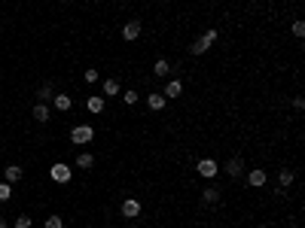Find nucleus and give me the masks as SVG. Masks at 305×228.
I'll use <instances>...</instances> for the list:
<instances>
[{
	"label": "nucleus",
	"instance_id": "19",
	"mask_svg": "<svg viewBox=\"0 0 305 228\" xmlns=\"http://www.w3.org/2000/svg\"><path fill=\"white\" fill-rule=\"evenodd\" d=\"M95 164V158H92V152H80L76 155V167H83V170H89Z\"/></svg>",
	"mask_w": 305,
	"mask_h": 228
},
{
	"label": "nucleus",
	"instance_id": "17",
	"mask_svg": "<svg viewBox=\"0 0 305 228\" xmlns=\"http://www.w3.org/2000/svg\"><path fill=\"white\" fill-rule=\"evenodd\" d=\"M49 116H52V110H49L46 104H37V107H34V119H37V122H49Z\"/></svg>",
	"mask_w": 305,
	"mask_h": 228
},
{
	"label": "nucleus",
	"instance_id": "12",
	"mask_svg": "<svg viewBox=\"0 0 305 228\" xmlns=\"http://www.w3.org/2000/svg\"><path fill=\"white\" fill-rule=\"evenodd\" d=\"M21 174H25V170H21L18 164H6V167H3V177H6L9 186H13V182H18V179H21Z\"/></svg>",
	"mask_w": 305,
	"mask_h": 228
},
{
	"label": "nucleus",
	"instance_id": "7",
	"mask_svg": "<svg viewBox=\"0 0 305 228\" xmlns=\"http://www.w3.org/2000/svg\"><path fill=\"white\" fill-rule=\"evenodd\" d=\"M141 31H144V28H141V18H131V21H128V25H126V28H122V37H126L128 43H134V40H138V37H141Z\"/></svg>",
	"mask_w": 305,
	"mask_h": 228
},
{
	"label": "nucleus",
	"instance_id": "25",
	"mask_svg": "<svg viewBox=\"0 0 305 228\" xmlns=\"http://www.w3.org/2000/svg\"><path fill=\"white\" fill-rule=\"evenodd\" d=\"M122 100H126L128 107H134L138 104V91H122Z\"/></svg>",
	"mask_w": 305,
	"mask_h": 228
},
{
	"label": "nucleus",
	"instance_id": "14",
	"mask_svg": "<svg viewBox=\"0 0 305 228\" xmlns=\"http://www.w3.org/2000/svg\"><path fill=\"white\" fill-rule=\"evenodd\" d=\"M101 91H104L107 98H116L122 88H119V82H116V79H104V82H101Z\"/></svg>",
	"mask_w": 305,
	"mask_h": 228
},
{
	"label": "nucleus",
	"instance_id": "23",
	"mask_svg": "<svg viewBox=\"0 0 305 228\" xmlns=\"http://www.w3.org/2000/svg\"><path fill=\"white\" fill-rule=\"evenodd\" d=\"M83 76H86V82H89V85H95V82H98V79H101V73H98V67H89V70H86Z\"/></svg>",
	"mask_w": 305,
	"mask_h": 228
},
{
	"label": "nucleus",
	"instance_id": "2",
	"mask_svg": "<svg viewBox=\"0 0 305 228\" xmlns=\"http://www.w3.org/2000/svg\"><path fill=\"white\" fill-rule=\"evenodd\" d=\"M71 140H73L76 146L92 143V140H95V128H92V125H76V128L71 131Z\"/></svg>",
	"mask_w": 305,
	"mask_h": 228
},
{
	"label": "nucleus",
	"instance_id": "6",
	"mask_svg": "<svg viewBox=\"0 0 305 228\" xmlns=\"http://www.w3.org/2000/svg\"><path fill=\"white\" fill-rule=\"evenodd\" d=\"M223 170H226L232 179H238V177L244 174V158H229V162L223 164Z\"/></svg>",
	"mask_w": 305,
	"mask_h": 228
},
{
	"label": "nucleus",
	"instance_id": "1",
	"mask_svg": "<svg viewBox=\"0 0 305 228\" xmlns=\"http://www.w3.org/2000/svg\"><path fill=\"white\" fill-rule=\"evenodd\" d=\"M214 43H217V31L211 28V31H205V33H201V37H198L193 46H189V55H205Z\"/></svg>",
	"mask_w": 305,
	"mask_h": 228
},
{
	"label": "nucleus",
	"instance_id": "8",
	"mask_svg": "<svg viewBox=\"0 0 305 228\" xmlns=\"http://www.w3.org/2000/svg\"><path fill=\"white\" fill-rule=\"evenodd\" d=\"M52 104H55V110H58V113H67V110L73 107V98H71V95H64V91H55Z\"/></svg>",
	"mask_w": 305,
	"mask_h": 228
},
{
	"label": "nucleus",
	"instance_id": "4",
	"mask_svg": "<svg viewBox=\"0 0 305 228\" xmlns=\"http://www.w3.org/2000/svg\"><path fill=\"white\" fill-rule=\"evenodd\" d=\"M196 170H198V174L205 177V179H214V177L220 174V164L214 162V158H201V162L196 164Z\"/></svg>",
	"mask_w": 305,
	"mask_h": 228
},
{
	"label": "nucleus",
	"instance_id": "13",
	"mask_svg": "<svg viewBox=\"0 0 305 228\" xmlns=\"http://www.w3.org/2000/svg\"><path fill=\"white\" fill-rule=\"evenodd\" d=\"M86 110H89V113H104V98H101V95H89Z\"/></svg>",
	"mask_w": 305,
	"mask_h": 228
},
{
	"label": "nucleus",
	"instance_id": "22",
	"mask_svg": "<svg viewBox=\"0 0 305 228\" xmlns=\"http://www.w3.org/2000/svg\"><path fill=\"white\" fill-rule=\"evenodd\" d=\"M43 228H64V222H61V216H46V222H43Z\"/></svg>",
	"mask_w": 305,
	"mask_h": 228
},
{
	"label": "nucleus",
	"instance_id": "28",
	"mask_svg": "<svg viewBox=\"0 0 305 228\" xmlns=\"http://www.w3.org/2000/svg\"><path fill=\"white\" fill-rule=\"evenodd\" d=\"M0 228H9V222L3 219V216H0Z\"/></svg>",
	"mask_w": 305,
	"mask_h": 228
},
{
	"label": "nucleus",
	"instance_id": "3",
	"mask_svg": "<svg viewBox=\"0 0 305 228\" xmlns=\"http://www.w3.org/2000/svg\"><path fill=\"white\" fill-rule=\"evenodd\" d=\"M49 177H52V182H71V177H73V167L71 164H52L49 167Z\"/></svg>",
	"mask_w": 305,
	"mask_h": 228
},
{
	"label": "nucleus",
	"instance_id": "5",
	"mask_svg": "<svg viewBox=\"0 0 305 228\" xmlns=\"http://www.w3.org/2000/svg\"><path fill=\"white\" fill-rule=\"evenodd\" d=\"M266 182H269V174L263 167H253L251 174H247V186H251V189H263Z\"/></svg>",
	"mask_w": 305,
	"mask_h": 228
},
{
	"label": "nucleus",
	"instance_id": "18",
	"mask_svg": "<svg viewBox=\"0 0 305 228\" xmlns=\"http://www.w3.org/2000/svg\"><path fill=\"white\" fill-rule=\"evenodd\" d=\"M201 201H205V204H217V201H220V189L208 186L205 192H201Z\"/></svg>",
	"mask_w": 305,
	"mask_h": 228
},
{
	"label": "nucleus",
	"instance_id": "15",
	"mask_svg": "<svg viewBox=\"0 0 305 228\" xmlns=\"http://www.w3.org/2000/svg\"><path fill=\"white\" fill-rule=\"evenodd\" d=\"M293 177H296V174H293L290 167H284V170L278 174V186H281V189H290V186H293Z\"/></svg>",
	"mask_w": 305,
	"mask_h": 228
},
{
	"label": "nucleus",
	"instance_id": "21",
	"mask_svg": "<svg viewBox=\"0 0 305 228\" xmlns=\"http://www.w3.org/2000/svg\"><path fill=\"white\" fill-rule=\"evenodd\" d=\"M13 225H16V228H31V225H34V219H31V216H28V213H18Z\"/></svg>",
	"mask_w": 305,
	"mask_h": 228
},
{
	"label": "nucleus",
	"instance_id": "29",
	"mask_svg": "<svg viewBox=\"0 0 305 228\" xmlns=\"http://www.w3.org/2000/svg\"><path fill=\"white\" fill-rule=\"evenodd\" d=\"M259 228H269V225H259Z\"/></svg>",
	"mask_w": 305,
	"mask_h": 228
},
{
	"label": "nucleus",
	"instance_id": "27",
	"mask_svg": "<svg viewBox=\"0 0 305 228\" xmlns=\"http://www.w3.org/2000/svg\"><path fill=\"white\" fill-rule=\"evenodd\" d=\"M293 110L302 113V110H305V100H302V98H293Z\"/></svg>",
	"mask_w": 305,
	"mask_h": 228
},
{
	"label": "nucleus",
	"instance_id": "26",
	"mask_svg": "<svg viewBox=\"0 0 305 228\" xmlns=\"http://www.w3.org/2000/svg\"><path fill=\"white\" fill-rule=\"evenodd\" d=\"M305 33V21H293V37H302Z\"/></svg>",
	"mask_w": 305,
	"mask_h": 228
},
{
	"label": "nucleus",
	"instance_id": "20",
	"mask_svg": "<svg viewBox=\"0 0 305 228\" xmlns=\"http://www.w3.org/2000/svg\"><path fill=\"white\" fill-rule=\"evenodd\" d=\"M37 98H40V104H46V100H52V98H55V91H52V85L46 82V85H43V88L37 91Z\"/></svg>",
	"mask_w": 305,
	"mask_h": 228
},
{
	"label": "nucleus",
	"instance_id": "30",
	"mask_svg": "<svg viewBox=\"0 0 305 228\" xmlns=\"http://www.w3.org/2000/svg\"><path fill=\"white\" fill-rule=\"evenodd\" d=\"M61 3H67V0H61Z\"/></svg>",
	"mask_w": 305,
	"mask_h": 228
},
{
	"label": "nucleus",
	"instance_id": "16",
	"mask_svg": "<svg viewBox=\"0 0 305 228\" xmlns=\"http://www.w3.org/2000/svg\"><path fill=\"white\" fill-rule=\"evenodd\" d=\"M168 73H171V64H168L165 58H159V61L153 64V76H162V79H165Z\"/></svg>",
	"mask_w": 305,
	"mask_h": 228
},
{
	"label": "nucleus",
	"instance_id": "11",
	"mask_svg": "<svg viewBox=\"0 0 305 228\" xmlns=\"http://www.w3.org/2000/svg\"><path fill=\"white\" fill-rule=\"evenodd\" d=\"M180 95H183V82H180V79H171V82L165 85V100H174Z\"/></svg>",
	"mask_w": 305,
	"mask_h": 228
},
{
	"label": "nucleus",
	"instance_id": "24",
	"mask_svg": "<svg viewBox=\"0 0 305 228\" xmlns=\"http://www.w3.org/2000/svg\"><path fill=\"white\" fill-rule=\"evenodd\" d=\"M9 198H13V186L3 179V182H0V201H9Z\"/></svg>",
	"mask_w": 305,
	"mask_h": 228
},
{
	"label": "nucleus",
	"instance_id": "10",
	"mask_svg": "<svg viewBox=\"0 0 305 228\" xmlns=\"http://www.w3.org/2000/svg\"><path fill=\"white\" fill-rule=\"evenodd\" d=\"M165 104H168V100H165V95H162V91H153V95H150V98H146V107H150L153 113H159V110H165Z\"/></svg>",
	"mask_w": 305,
	"mask_h": 228
},
{
	"label": "nucleus",
	"instance_id": "9",
	"mask_svg": "<svg viewBox=\"0 0 305 228\" xmlns=\"http://www.w3.org/2000/svg\"><path fill=\"white\" fill-rule=\"evenodd\" d=\"M122 216H126V219H134V216H141V201H138V198L122 201Z\"/></svg>",
	"mask_w": 305,
	"mask_h": 228
}]
</instances>
